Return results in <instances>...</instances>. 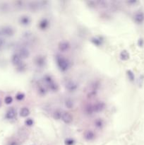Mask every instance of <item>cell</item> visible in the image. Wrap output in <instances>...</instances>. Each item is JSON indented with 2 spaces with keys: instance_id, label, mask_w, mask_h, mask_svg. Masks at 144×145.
<instances>
[{
  "instance_id": "1",
  "label": "cell",
  "mask_w": 144,
  "mask_h": 145,
  "mask_svg": "<svg viewBox=\"0 0 144 145\" xmlns=\"http://www.w3.org/2000/svg\"><path fill=\"white\" fill-rule=\"evenodd\" d=\"M56 64L58 65L59 69L62 72H66L69 69L70 67V62L63 56L57 55L56 57Z\"/></svg>"
},
{
  "instance_id": "16",
  "label": "cell",
  "mask_w": 144,
  "mask_h": 145,
  "mask_svg": "<svg viewBox=\"0 0 144 145\" xmlns=\"http://www.w3.org/2000/svg\"><path fill=\"white\" fill-rule=\"evenodd\" d=\"M95 137H96V135H95L94 132H93L92 130H87L84 134L85 139L88 141H91V140L94 139Z\"/></svg>"
},
{
  "instance_id": "19",
  "label": "cell",
  "mask_w": 144,
  "mask_h": 145,
  "mask_svg": "<svg viewBox=\"0 0 144 145\" xmlns=\"http://www.w3.org/2000/svg\"><path fill=\"white\" fill-rule=\"evenodd\" d=\"M94 124H95V126L97 128H102L103 127V125H104V122L103 120L101 119V118H97L96 119V120L94 121Z\"/></svg>"
},
{
  "instance_id": "12",
  "label": "cell",
  "mask_w": 144,
  "mask_h": 145,
  "mask_svg": "<svg viewBox=\"0 0 144 145\" xmlns=\"http://www.w3.org/2000/svg\"><path fill=\"white\" fill-rule=\"evenodd\" d=\"M18 55L21 59H26L30 56V52L27 48H21L19 50Z\"/></svg>"
},
{
  "instance_id": "24",
  "label": "cell",
  "mask_w": 144,
  "mask_h": 145,
  "mask_svg": "<svg viewBox=\"0 0 144 145\" xmlns=\"http://www.w3.org/2000/svg\"><path fill=\"white\" fill-rule=\"evenodd\" d=\"M62 113L60 111L57 110L54 113V118L56 120H59L62 118Z\"/></svg>"
},
{
  "instance_id": "29",
  "label": "cell",
  "mask_w": 144,
  "mask_h": 145,
  "mask_svg": "<svg viewBox=\"0 0 144 145\" xmlns=\"http://www.w3.org/2000/svg\"><path fill=\"white\" fill-rule=\"evenodd\" d=\"M24 97H25V95L23 93H18L16 94V98L17 101H22L24 98Z\"/></svg>"
},
{
  "instance_id": "17",
  "label": "cell",
  "mask_w": 144,
  "mask_h": 145,
  "mask_svg": "<svg viewBox=\"0 0 144 145\" xmlns=\"http://www.w3.org/2000/svg\"><path fill=\"white\" fill-rule=\"evenodd\" d=\"M120 57V59L121 60H123V61L128 60V59H129V53H128L126 50H123V51L121 52Z\"/></svg>"
},
{
  "instance_id": "11",
  "label": "cell",
  "mask_w": 144,
  "mask_h": 145,
  "mask_svg": "<svg viewBox=\"0 0 144 145\" xmlns=\"http://www.w3.org/2000/svg\"><path fill=\"white\" fill-rule=\"evenodd\" d=\"M104 38L102 36H96L91 38V42L96 46H101L103 43Z\"/></svg>"
},
{
  "instance_id": "14",
  "label": "cell",
  "mask_w": 144,
  "mask_h": 145,
  "mask_svg": "<svg viewBox=\"0 0 144 145\" xmlns=\"http://www.w3.org/2000/svg\"><path fill=\"white\" fill-rule=\"evenodd\" d=\"M11 60H12V63L15 65V66H16V67L19 66V65L23 62L21 61V58L19 57V55H18V54H14V55L12 56Z\"/></svg>"
},
{
  "instance_id": "6",
  "label": "cell",
  "mask_w": 144,
  "mask_h": 145,
  "mask_svg": "<svg viewBox=\"0 0 144 145\" xmlns=\"http://www.w3.org/2000/svg\"><path fill=\"white\" fill-rule=\"evenodd\" d=\"M105 108V103L104 102L100 101L93 105V113H98L103 111Z\"/></svg>"
},
{
  "instance_id": "26",
  "label": "cell",
  "mask_w": 144,
  "mask_h": 145,
  "mask_svg": "<svg viewBox=\"0 0 144 145\" xmlns=\"http://www.w3.org/2000/svg\"><path fill=\"white\" fill-rule=\"evenodd\" d=\"M25 69H26V65L24 62H22L19 66L17 67V69L19 72H24V71L25 70Z\"/></svg>"
},
{
  "instance_id": "3",
  "label": "cell",
  "mask_w": 144,
  "mask_h": 145,
  "mask_svg": "<svg viewBox=\"0 0 144 145\" xmlns=\"http://www.w3.org/2000/svg\"><path fill=\"white\" fill-rule=\"evenodd\" d=\"M14 33V30L11 26H5L0 29V35L10 37L12 36Z\"/></svg>"
},
{
  "instance_id": "9",
  "label": "cell",
  "mask_w": 144,
  "mask_h": 145,
  "mask_svg": "<svg viewBox=\"0 0 144 145\" xmlns=\"http://www.w3.org/2000/svg\"><path fill=\"white\" fill-rule=\"evenodd\" d=\"M49 21L46 18H42L38 24V27L42 31H45V30L48 29L49 28Z\"/></svg>"
},
{
  "instance_id": "33",
  "label": "cell",
  "mask_w": 144,
  "mask_h": 145,
  "mask_svg": "<svg viewBox=\"0 0 144 145\" xmlns=\"http://www.w3.org/2000/svg\"><path fill=\"white\" fill-rule=\"evenodd\" d=\"M18 145V144H17V142H11V145Z\"/></svg>"
},
{
  "instance_id": "18",
  "label": "cell",
  "mask_w": 144,
  "mask_h": 145,
  "mask_svg": "<svg viewBox=\"0 0 144 145\" xmlns=\"http://www.w3.org/2000/svg\"><path fill=\"white\" fill-rule=\"evenodd\" d=\"M29 114H30V111H29V109L27 108H25V107H24L23 108H21V111H20V115H21V117H23V118L27 117Z\"/></svg>"
},
{
  "instance_id": "10",
  "label": "cell",
  "mask_w": 144,
  "mask_h": 145,
  "mask_svg": "<svg viewBox=\"0 0 144 145\" xmlns=\"http://www.w3.org/2000/svg\"><path fill=\"white\" fill-rule=\"evenodd\" d=\"M16 111L14 108H11L8 110V111L6 113L5 118L8 120H13L16 118Z\"/></svg>"
},
{
  "instance_id": "13",
  "label": "cell",
  "mask_w": 144,
  "mask_h": 145,
  "mask_svg": "<svg viewBox=\"0 0 144 145\" xmlns=\"http://www.w3.org/2000/svg\"><path fill=\"white\" fill-rule=\"evenodd\" d=\"M70 48V44L67 41H62L59 44V50L62 52H66Z\"/></svg>"
},
{
  "instance_id": "31",
  "label": "cell",
  "mask_w": 144,
  "mask_h": 145,
  "mask_svg": "<svg viewBox=\"0 0 144 145\" xmlns=\"http://www.w3.org/2000/svg\"><path fill=\"white\" fill-rule=\"evenodd\" d=\"M4 40L1 39V38H0V48L4 45Z\"/></svg>"
},
{
  "instance_id": "8",
  "label": "cell",
  "mask_w": 144,
  "mask_h": 145,
  "mask_svg": "<svg viewBox=\"0 0 144 145\" xmlns=\"http://www.w3.org/2000/svg\"><path fill=\"white\" fill-rule=\"evenodd\" d=\"M64 123L66 124H70L73 120V117L72 115L68 112H63L62 115V118H61Z\"/></svg>"
},
{
  "instance_id": "27",
  "label": "cell",
  "mask_w": 144,
  "mask_h": 145,
  "mask_svg": "<svg viewBox=\"0 0 144 145\" xmlns=\"http://www.w3.org/2000/svg\"><path fill=\"white\" fill-rule=\"evenodd\" d=\"M25 124L26 126H28V127H31V126H32L33 124H34V122L32 120L31 118H28L27 120H25Z\"/></svg>"
},
{
  "instance_id": "28",
  "label": "cell",
  "mask_w": 144,
  "mask_h": 145,
  "mask_svg": "<svg viewBox=\"0 0 144 145\" xmlns=\"http://www.w3.org/2000/svg\"><path fill=\"white\" fill-rule=\"evenodd\" d=\"M4 102H5V103L7 104V105L11 104V103L13 102V98H12V97L7 96L5 98V99H4Z\"/></svg>"
},
{
  "instance_id": "21",
  "label": "cell",
  "mask_w": 144,
  "mask_h": 145,
  "mask_svg": "<svg viewBox=\"0 0 144 145\" xmlns=\"http://www.w3.org/2000/svg\"><path fill=\"white\" fill-rule=\"evenodd\" d=\"M127 76H128L129 81H134V80H135V76H134V72L132 71H131V70H127Z\"/></svg>"
},
{
  "instance_id": "20",
  "label": "cell",
  "mask_w": 144,
  "mask_h": 145,
  "mask_svg": "<svg viewBox=\"0 0 144 145\" xmlns=\"http://www.w3.org/2000/svg\"><path fill=\"white\" fill-rule=\"evenodd\" d=\"M38 94H40V96H45L47 93V90L46 89L42 86H39L38 88Z\"/></svg>"
},
{
  "instance_id": "23",
  "label": "cell",
  "mask_w": 144,
  "mask_h": 145,
  "mask_svg": "<svg viewBox=\"0 0 144 145\" xmlns=\"http://www.w3.org/2000/svg\"><path fill=\"white\" fill-rule=\"evenodd\" d=\"M76 143V141L72 138H67L64 140L65 145H74Z\"/></svg>"
},
{
  "instance_id": "25",
  "label": "cell",
  "mask_w": 144,
  "mask_h": 145,
  "mask_svg": "<svg viewBox=\"0 0 144 145\" xmlns=\"http://www.w3.org/2000/svg\"><path fill=\"white\" fill-rule=\"evenodd\" d=\"M65 105L66 108H72L73 106V101H72L71 99H66V101H65Z\"/></svg>"
},
{
  "instance_id": "15",
  "label": "cell",
  "mask_w": 144,
  "mask_h": 145,
  "mask_svg": "<svg viewBox=\"0 0 144 145\" xmlns=\"http://www.w3.org/2000/svg\"><path fill=\"white\" fill-rule=\"evenodd\" d=\"M20 24L24 26H28L31 23V18L28 16H22L19 18Z\"/></svg>"
},
{
  "instance_id": "30",
  "label": "cell",
  "mask_w": 144,
  "mask_h": 145,
  "mask_svg": "<svg viewBox=\"0 0 144 145\" xmlns=\"http://www.w3.org/2000/svg\"><path fill=\"white\" fill-rule=\"evenodd\" d=\"M138 45L139 47H143L144 45V38H139L138 40Z\"/></svg>"
},
{
  "instance_id": "32",
  "label": "cell",
  "mask_w": 144,
  "mask_h": 145,
  "mask_svg": "<svg viewBox=\"0 0 144 145\" xmlns=\"http://www.w3.org/2000/svg\"><path fill=\"white\" fill-rule=\"evenodd\" d=\"M138 1H128V4H136L137 3Z\"/></svg>"
},
{
  "instance_id": "2",
  "label": "cell",
  "mask_w": 144,
  "mask_h": 145,
  "mask_svg": "<svg viewBox=\"0 0 144 145\" xmlns=\"http://www.w3.org/2000/svg\"><path fill=\"white\" fill-rule=\"evenodd\" d=\"M43 80H44L45 83L46 84L49 90H51L52 91H58V89H59L58 85L50 75H49V74L45 75L44 77H43Z\"/></svg>"
},
{
  "instance_id": "22",
  "label": "cell",
  "mask_w": 144,
  "mask_h": 145,
  "mask_svg": "<svg viewBox=\"0 0 144 145\" xmlns=\"http://www.w3.org/2000/svg\"><path fill=\"white\" fill-rule=\"evenodd\" d=\"M85 111L86 113L88 115H91L92 113H93V105H88L86 106L85 108Z\"/></svg>"
},
{
  "instance_id": "5",
  "label": "cell",
  "mask_w": 144,
  "mask_h": 145,
  "mask_svg": "<svg viewBox=\"0 0 144 145\" xmlns=\"http://www.w3.org/2000/svg\"><path fill=\"white\" fill-rule=\"evenodd\" d=\"M35 63L38 67H43L46 65V59L44 56H37L35 59Z\"/></svg>"
},
{
  "instance_id": "7",
  "label": "cell",
  "mask_w": 144,
  "mask_h": 145,
  "mask_svg": "<svg viewBox=\"0 0 144 145\" xmlns=\"http://www.w3.org/2000/svg\"><path fill=\"white\" fill-rule=\"evenodd\" d=\"M66 89L69 91H75L78 89V84L73 81H69L66 84Z\"/></svg>"
},
{
  "instance_id": "4",
  "label": "cell",
  "mask_w": 144,
  "mask_h": 145,
  "mask_svg": "<svg viewBox=\"0 0 144 145\" xmlns=\"http://www.w3.org/2000/svg\"><path fill=\"white\" fill-rule=\"evenodd\" d=\"M134 21L137 24H141L144 22V13L141 11H137L134 16Z\"/></svg>"
}]
</instances>
